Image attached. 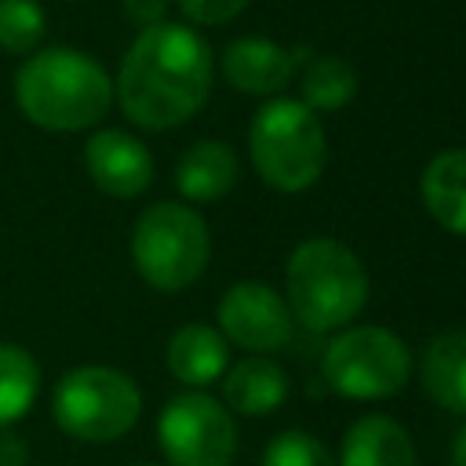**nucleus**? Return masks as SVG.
<instances>
[{
	"label": "nucleus",
	"mask_w": 466,
	"mask_h": 466,
	"mask_svg": "<svg viewBox=\"0 0 466 466\" xmlns=\"http://www.w3.org/2000/svg\"><path fill=\"white\" fill-rule=\"evenodd\" d=\"M339 466H415V444L397 419L360 415L342 433Z\"/></svg>",
	"instance_id": "nucleus-13"
},
{
	"label": "nucleus",
	"mask_w": 466,
	"mask_h": 466,
	"mask_svg": "<svg viewBox=\"0 0 466 466\" xmlns=\"http://www.w3.org/2000/svg\"><path fill=\"white\" fill-rule=\"evenodd\" d=\"M15 102L44 131H84L109 113L113 80L84 51L40 47L15 73Z\"/></svg>",
	"instance_id": "nucleus-2"
},
{
	"label": "nucleus",
	"mask_w": 466,
	"mask_h": 466,
	"mask_svg": "<svg viewBox=\"0 0 466 466\" xmlns=\"http://www.w3.org/2000/svg\"><path fill=\"white\" fill-rule=\"evenodd\" d=\"M324 382L346 400H386L408 386L411 353L390 328L346 324L324 350Z\"/></svg>",
	"instance_id": "nucleus-7"
},
{
	"label": "nucleus",
	"mask_w": 466,
	"mask_h": 466,
	"mask_svg": "<svg viewBox=\"0 0 466 466\" xmlns=\"http://www.w3.org/2000/svg\"><path fill=\"white\" fill-rule=\"evenodd\" d=\"M211 76L215 58L200 33L178 22H157L127 47L113 95L135 127L171 131L208 102Z\"/></svg>",
	"instance_id": "nucleus-1"
},
{
	"label": "nucleus",
	"mask_w": 466,
	"mask_h": 466,
	"mask_svg": "<svg viewBox=\"0 0 466 466\" xmlns=\"http://www.w3.org/2000/svg\"><path fill=\"white\" fill-rule=\"evenodd\" d=\"M84 167L106 197L131 200L149 189L153 182V157L142 138L120 131V127H102L87 138L84 146Z\"/></svg>",
	"instance_id": "nucleus-10"
},
{
	"label": "nucleus",
	"mask_w": 466,
	"mask_h": 466,
	"mask_svg": "<svg viewBox=\"0 0 466 466\" xmlns=\"http://www.w3.org/2000/svg\"><path fill=\"white\" fill-rule=\"evenodd\" d=\"M244 7H248V0H178V11L193 25H222V22L237 18Z\"/></svg>",
	"instance_id": "nucleus-22"
},
{
	"label": "nucleus",
	"mask_w": 466,
	"mask_h": 466,
	"mask_svg": "<svg viewBox=\"0 0 466 466\" xmlns=\"http://www.w3.org/2000/svg\"><path fill=\"white\" fill-rule=\"evenodd\" d=\"M357 95V73L350 62L335 55H313L302 66V98L313 113H331L342 109Z\"/></svg>",
	"instance_id": "nucleus-19"
},
{
	"label": "nucleus",
	"mask_w": 466,
	"mask_h": 466,
	"mask_svg": "<svg viewBox=\"0 0 466 466\" xmlns=\"http://www.w3.org/2000/svg\"><path fill=\"white\" fill-rule=\"evenodd\" d=\"M47 33L44 7L36 0H0V51L33 55Z\"/></svg>",
	"instance_id": "nucleus-20"
},
{
	"label": "nucleus",
	"mask_w": 466,
	"mask_h": 466,
	"mask_svg": "<svg viewBox=\"0 0 466 466\" xmlns=\"http://www.w3.org/2000/svg\"><path fill=\"white\" fill-rule=\"evenodd\" d=\"M229 368V342L211 324H182L167 339V371L186 386H211Z\"/></svg>",
	"instance_id": "nucleus-15"
},
{
	"label": "nucleus",
	"mask_w": 466,
	"mask_h": 466,
	"mask_svg": "<svg viewBox=\"0 0 466 466\" xmlns=\"http://www.w3.org/2000/svg\"><path fill=\"white\" fill-rule=\"evenodd\" d=\"M422 204L437 226L455 237H466V149L437 153L419 178Z\"/></svg>",
	"instance_id": "nucleus-16"
},
{
	"label": "nucleus",
	"mask_w": 466,
	"mask_h": 466,
	"mask_svg": "<svg viewBox=\"0 0 466 466\" xmlns=\"http://www.w3.org/2000/svg\"><path fill=\"white\" fill-rule=\"evenodd\" d=\"M237 153L218 138L193 142L175 164V186L189 204L222 200L237 182Z\"/></svg>",
	"instance_id": "nucleus-14"
},
{
	"label": "nucleus",
	"mask_w": 466,
	"mask_h": 466,
	"mask_svg": "<svg viewBox=\"0 0 466 466\" xmlns=\"http://www.w3.org/2000/svg\"><path fill=\"white\" fill-rule=\"evenodd\" d=\"M142 466H153V462H142Z\"/></svg>",
	"instance_id": "nucleus-26"
},
{
	"label": "nucleus",
	"mask_w": 466,
	"mask_h": 466,
	"mask_svg": "<svg viewBox=\"0 0 466 466\" xmlns=\"http://www.w3.org/2000/svg\"><path fill=\"white\" fill-rule=\"evenodd\" d=\"M51 415L62 433L84 444H109L120 441L142 415V393L131 375L84 364L66 371L51 393Z\"/></svg>",
	"instance_id": "nucleus-6"
},
{
	"label": "nucleus",
	"mask_w": 466,
	"mask_h": 466,
	"mask_svg": "<svg viewBox=\"0 0 466 466\" xmlns=\"http://www.w3.org/2000/svg\"><path fill=\"white\" fill-rule=\"evenodd\" d=\"M25 462H29V444L11 430H0V466H25Z\"/></svg>",
	"instance_id": "nucleus-24"
},
{
	"label": "nucleus",
	"mask_w": 466,
	"mask_h": 466,
	"mask_svg": "<svg viewBox=\"0 0 466 466\" xmlns=\"http://www.w3.org/2000/svg\"><path fill=\"white\" fill-rule=\"evenodd\" d=\"M248 153L266 186L277 193H302L324 175L328 138L320 116L306 102L273 95L251 116Z\"/></svg>",
	"instance_id": "nucleus-4"
},
{
	"label": "nucleus",
	"mask_w": 466,
	"mask_h": 466,
	"mask_svg": "<svg viewBox=\"0 0 466 466\" xmlns=\"http://www.w3.org/2000/svg\"><path fill=\"white\" fill-rule=\"evenodd\" d=\"M40 393V368L29 350L15 342H0V430H11L29 415Z\"/></svg>",
	"instance_id": "nucleus-18"
},
{
	"label": "nucleus",
	"mask_w": 466,
	"mask_h": 466,
	"mask_svg": "<svg viewBox=\"0 0 466 466\" xmlns=\"http://www.w3.org/2000/svg\"><path fill=\"white\" fill-rule=\"evenodd\" d=\"M422 386L441 408L466 415V331L455 328L430 339L422 353Z\"/></svg>",
	"instance_id": "nucleus-17"
},
{
	"label": "nucleus",
	"mask_w": 466,
	"mask_h": 466,
	"mask_svg": "<svg viewBox=\"0 0 466 466\" xmlns=\"http://www.w3.org/2000/svg\"><path fill=\"white\" fill-rule=\"evenodd\" d=\"M309 47H280L266 36H240L233 40L222 58H218V69L226 76L229 87L244 91V95H277L280 87H288V80L299 73L302 62H309Z\"/></svg>",
	"instance_id": "nucleus-11"
},
{
	"label": "nucleus",
	"mask_w": 466,
	"mask_h": 466,
	"mask_svg": "<svg viewBox=\"0 0 466 466\" xmlns=\"http://www.w3.org/2000/svg\"><path fill=\"white\" fill-rule=\"evenodd\" d=\"M124 11L131 22H138L142 29L164 22V11H167V0H124Z\"/></svg>",
	"instance_id": "nucleus-23"
},
{
	"label": "nucleus",
	"mask_w": 466,
	"mask_h": 466,
	"mask_svg": "<svg viewBox=\"0 0 466 466\" xmlns=\"http://www.w3.org/2000/svg\"><path fill=\"white\" fill-rule=\"evenodd\" d=\"M284 302L291 320L309 331L346 328L368 302V273L357 251L331 237L302 240L284 269Z\"/></svg>",
	"instance_id": "nucleus-3"
},
{
	"label": "nucleus",
	"mask_w": 466,
	"mask_h": 466,
	"mask_svg": "<svg viewBox=\"0 0 466 466\" xmlns=\"http://www.w3.org/2000/svg\"><path fill=\"white\" fill-rule=\"evenodd\" d=\"M291 309L280 291L262 280H240L218 299V331L251 353H277L291 339Z\"/></svg>",
	"instance_id": "nucleus-9"
},
{
	"label": "nucleus",
	"mask_w": 466,
	"mask_h": 466,
	"mask_svg": "<svg viewBox=\"0 0 466 466\" xmlns=\"http://www.w3.org/2000/svg\"><path fill=\"white\" fill-rule=\"evenodd\" d=\"M211 258V233L197 208L178 200L149 204L131 229V262L157 291L189 288Z\"/></svg>",
	"instance_id": "nucleus-5"
},
{
	"label": "nucleus",
	"mask_w": 466,
	"mask_h": 466,
	"mask_svg": "<svg viewBox=\"0 0 466 466\" xmlns=\"http://www.w3.org/2000/svg\"><path fill=\"white\" fill-rule=\"evenodd\" d=\"M262 466H339L331 459V451L306 430H284L277 433L266 451H262Z\"/></svg>",
	"instance_id": "nucleus-21"
},
{
	"label": "nucleus",
	"mask_w": 466,
	"mask_h": 466,
	"mask_svg": "<svg viewBox=\"0 0 466 466\" xmlns=\"http://www.w3.org/2000/svg\"><path fill=\"white\" fill-rule=\"evenodd\" d=\"M157 441L171 466H229L237 455V422L222 400L189 390L164 404Z\"/></svg>",
	"instance_id": "nucleus-8"
},
{
	"label": "nucleus",
	"mask_w": 466,
	"mask_h": 466,
	"mask_svg": "<svg viewBox=\"0 0 466 466\" xmlns=\"http://www.w3.org/2000/svg\"><path fill=\"white\" fill-rule=\"evenodd\" d=\"M451 466H466V426L455 433V444H451Z\"/></svg>",
	"instance_id": "nucleus-25"
},
{
	"label": "nucleus",
	"mask_w": 466,
	"mask_h": 466,
	"mask_svg": "<svg viewBox=\"0 0 466 466\" xmlns=\"http://www.w3.org/2000/svg\"><path fill=\"white\" fill-rule=\"evenodd\" d=\"M218 382H222L226 408H233L237 415H269L288 397L284 368L277 360L262 357V353H251V357L229 364Z\"/></svg>",
	"instance_id": "nucleus-12"
}]
</instances>
